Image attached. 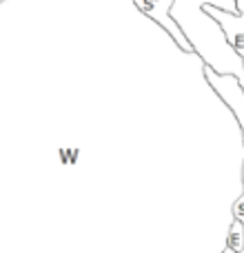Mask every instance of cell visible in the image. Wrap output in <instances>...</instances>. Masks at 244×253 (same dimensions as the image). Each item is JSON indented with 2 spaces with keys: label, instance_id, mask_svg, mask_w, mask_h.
Here are the masks:
<instances>
[{
  "label": "cell",
  "instance_id": "obj_1",
  "mask_svg": "<svg viewBox=\"0 0 244 253\" xmlns=\"http://www.w3.org/2000/svg\"><path fill=\"white\" fill-rule=\"evenodd\" d=\"M204 7L238 13L236 0H173L171 18L191 42L193 53L202 58V65L218 76H233L244 91V62L229 47L218 22L204 13Z\"/></svg>",
  "mask_w": 244,
  "mask_h": 253
},
{
  "label": "cell",
  "instance_id": "obj_2",
  "mask_svg": "<svg viewBox=\"0 0 244 253\" xmlns=\"http://www.w3.org/2000/svg\"><path fill=\"white\" fill-rule=\"evenodd\" d=\"M135 7L142 13H147L153 22L162 27L166 34L173 38V42L182 49L184 53H193L191 42L187 40V36L180 31V27L175 25V20L171 18V7H173V0H133Z\"/></svg>",
  "mask_w": 244,
  "mask_h": 253
},
{
  "label": "cell",
  "instance_id": "obj_3",
  "mask_svg": "<svg viewBox=\"0 0 244 253\" xmlns=\"http://www.w3.org/2000/svg\"><path fill=\"white\" fill-rule=\"evenodd\" d=\"M236 7H238V13H229L224 9H215V7H204V13H209L218 22L229 47L244 62V0H236Z\"/></svg>",
  "mask_w": 244,
  "mask_h": 253
},
{
  "label": "cell",
  "instance_id": "obj_4",
  "mask_svg": "<svg viewBox=\"0 0 244 253\" xmlns=\"http://www.w3.org/2000/svg\"><path fill=\"white\" fill-rule=\"evenodd\" d=\"M227 249H231L233 253L244 251V227H242V222H238V220H233L231 227H229Z\"/></svg>",
  "mask_w": 244,
  "mask_h": 253
},
{
  "label": "cell",
  "instance_id": "obj_5",
  "mask_svg": "<svg viewBox=\"0 0 244 253\" xmlns=\"http://www.w3.org/2000/svg\"><path fill=\"white\" fill-rule=\"evenodd\" d=\"M222 253H233V251H231V249H227V247H224V251H222Z\"/></svg>",
  "mask_w": 244,
  "mask_h": 253
}]
</instances>
